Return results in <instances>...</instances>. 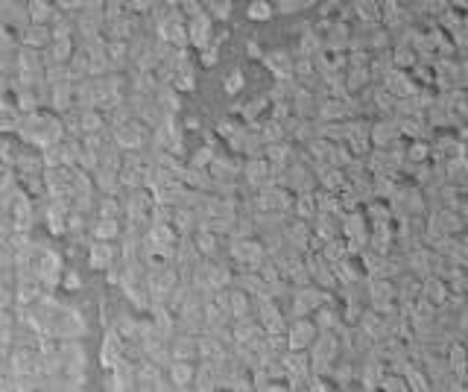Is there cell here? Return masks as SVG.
<instances>
[{
    "label": "cell",
    "mask_w": 468,
    "mask_h": 392,
    "mask_svg": "<svg viewBox=\"0 0 468 392\" xmlns=\"http://www.w3.org/2000/svg\"><path fill=\"white\" fill-rule=\"evenodd\" d=\"M91 334V325L85 319V313L74 305H61L56 311V316L50 319V328H47V337H56V340H85Z\"/></svg>",
    "instance_id": "cell-1"
},
{
    "label": "cell",
    "mask_w": 468,
    "mask_h": 392,
    "mask_svg": "<svg viewBox=\"0 0 468 392\" xmlns=\"http://www.w3.org/2000/svg\"><path fill=\"white\" fill-rule=\"evenodd\" d=\"M65 255L53 246H44L39 252V261H36V276L39 281L44 284V290H61V276H65Z\"/></svg>",
    "instance_id": "cell-2"
},
{
    "label": "cell",
    "mask_w": 468,
    "mask_h": 392,
    "mask_svg": "<svg viewBox=\"0 0 468 392\" xmlns=\"http://www.w3.org/2000/svg\"><path fill=\"white\" fill-rule=\"evenodd\" d=\"M100 386L109 389V392H132V389H138V363L126 357V360H120L114 369H103Z\"/></svg>",
    "instance_id": "cell-3"
},
{
    "label": "cell",
    "mask_w": 468,
    "mask_h": 392,
    "mask_svg": "<svg viewBox=\"0 0 468 392\" xmlns=\"http://www.w3.org/2000/svg\"><path fill=\"white\" fill-rule=\"evenodd\" d=\"M111 138L117 141V146H120V149H141V146H146V144H149L152 129L144 124L141 117H129L126 124H120V126H114V129H111Z\"/></svg>",
    "instance_id": "cell-4"
},
{
    "label": "cell",
    "mask_w": 468,
    "mask_h": 392,
    "mask_svg": "<svg viewBox=\"0 0 468 392\" xmlns=\"http://www.w3.org/2000/svg\"><path fill=\"white\" fill-rule=\"evenodd\" d=\"M85 261L91 266V273H106L111 263L120 261V243H111V240H91V246L85 249Z\"/></svg>",
    "instance_id": "cell-5"
},
{
    "label": "cell",
    "mask_w": 468,
    "mask_h": 392,
    "mask_svg": "<svg viewBox=\"0 0 468 392\" xmlns=\"http://www.w3.org/2000/svg\"><path fill=\"white\" fill-rule=\"evenodd\" d=\"M97 360H100V369H114L120 360H126V340L117 334V328L109 325L103 331V343H100Z\"/></svg>",
    "instance_id": "cell-6"
},
{
    "label": "cell",
    "mask_w": 468,
    "mask_h": 392,
    "mask_svg": "<svg viewBox=\"0 0 468 392\" xmlns=\"http://www.w3.org/2000/svg\"><path fill=\"white\" fill-rule=\"evenodd\" d=\"M366 281H369V308L384 313V311L398 305V284H395V278H369L366 276Z\"/></svg>",
    "instance_id": "cell-7"
},
{
    "label": "cell",
    "mask_w": 468,
    "mask_h": 392,
    "mask_svg": "<svg viewBox=\"0 0 468 392\" xmlns=\"http://www.w3.org/2000/svg\"><path fill=\"white\" fill-rule=\"evenodd\" d=\"M319 325H317V319L314 316H299V319H290V325H287V340H290V348H307L310 351V346L317 343V337H319Z\"/></svg>",
    "instance_id": "cell-8"
},
{
    "label": "cell",
    "mask_w": 468,
    "mask_h": 392,
    "mask_svg": "<svg viewBox=\"0 0 468 392\" xmlns=\"http://www.w3.org/2000/svg\"><path fill=\"white\" fill-rule=\"evenodd\" d=\"M214 24H216V18L208 9L199 12V15H194V18H187V33H191V47L194 50H202V47H208V44L216 41Z\"/></svg>",
    "instance_id": "cell-9"
},
{
    "label": "cell",
    "mask_w": 468,
    "mask_h": 392,
    "mask_svg": "<svg viewBox=\"0 0 468 392\" xmlns=\"http://www.w3.org/2000/svg\"><path fill=\"white\" fill-rule=\"evenodd\" d=\"M33 24L29 18V9L24 0H0V26H9L15 33H24V29Z\"/></svg>",
    "instance_id": "cell-10"
},
{
    "label": "cell",
    "mask_w": 468,
    "mask_h": 392,
    "mask_svg": "<svg viewBox=\"0 0 468 392\" xmlns=\"http://www.w3.org/2000/svg\"><path fill=\"white\" fill-rule=\"evenodd\" d=\"M261 65L272 74V79H275V76H290L293 68H296V53H293V50H281V47L267 50L264 59H261Z\"/></svg>",
    "instance_id": "cell-11"
},
{
    "label": "cell",
    "mask_w": 468,
    "mask_h": 392,
    "mask_svg": "<svg viewBox=\"0 0 468 392\" xmlns=\"http://www.w3.org/2000/svg\"><path fill=\"white\" fill-rule=\"evenodd\" d=\"M59 351L65 357V369H91L85 340H59Z\"/></svg>",
    "instance_id": "cell-12"
},
{
    "label": "cell",
    "mask_w": 468,
    "mask_h": 392,
    "mask_svg": "<svg viewBox=\"0 0 468 392\" xmlns=\"http://www.w3.org/2000/svg\"><path fill=\"white\" fill-rule=\"evenodd\" d=\"M167 378L173 383V389L184 392V389H194V381H196V363L194 360H173L167 366Z\"/></svg>",
    "instance_id": "cell-13"
},
{
    "label": "cell",
    "mask_w": 468,
    "mask_h": 392,
    "mask_svg": "<svg viewBox=\"0 0 468 392\" xmlns=\"http://www.w3.org/2000/svg\"><path fill=\"white\" fill-rule=\"evenodd\" d=\"M123 228H126V220H120V217H94L91 220L94 240H111V243H117L123 237Z\"/></svg>",
    "instance_id": "cell-14"
},
{
    "label": "cell",
    "mask_w": 468,
    "mask_h": 392,
    "mask_svg": "<svg viewBox=\"0 0 468 392\" xmlns=\"http://www.w3.org/2000/svg\"><path fill=\"white\" fill-rule=\"evenodd\" d=\"M381 85H387L389 88V91L401 100V97H413V94H419L422 91V88H419V82L410 76V71H404V68H395Z\"/></svg>",
    "instance_id": "cell-15"
},
{
    "label": "cell",
    "mask_w": 468,
    "mask_h": 392,
    "mask_svg": "<svg viewBox=\"0 0 468 392\" xmlns=\"http://www.w3.org/2000/svg\"><path fill=\"white\" fill-rule=\"evenodd\" d=\"M15 167H18V173H21V176H41V173L47 170L41 149H39V146H29V144H24V146H21V156H18Z\"/></svg>",
    "instance_id": "cell-16"
},
{
    "label": "cell",
    "mask_w": 468,
    "mask_h": 392,
    "mask_svg": "<svg viewBox=\"0 0 468 392\" xmlns=\"http://www.w3.org/2000/svg\"><path fill=\"white\" fill-rule=\"evenodd\" d=\"M173 360H194L199 363V334H176L170 340Z\"/></svg>",
    "instance_id": "cell-17"
},
{
    "label": "cell",
    "mask_w": 468,
    "mask_h": 392,
    "mask_svg": "<svg viewBox=\"0 0 468 392\" xmlns=\"http://www.w3.org/2000/svg\"><path fill=\"white\" fill-rule=\"evenodd\" d=\"M24 124V111L18 109L15 97H4V103H0V132L4 135H15Z\"/></svg>",
    "instance_id": "cell-18"
},
{
    "label": "cell",
    "mask_w": 468,
    "mask_h": 392,
    "mask_svg": "<svg viewBox=\"0 0 468 392\" xmlns=\"http://www.w3.org/2000/svg\"><path fill=\"white\" fill-rule=\"evenodd\" d=\"M229 313H231V319L255 316V296L240 290V287H231L229 290Z\"/></svg>",
    "instance_id": "cell-19"
},
{
    "label": "cell",
    "mask_w": 468,
    "mask_h": 392,
    "mask_svg": "<svg viewBox=\"0 0 468 392\" xmlns=\"http://www.w3.org/2000/svg\"><path fill=\"white\" fill-rule=\"evenodd\" d=\"M422 296L430 298L436 308H442L451 298V287H448V281L442 276H427V278H422Z\"/></svg>",
    "instance_id": "cell-20"
},
{
    "label": "cell",
    "mask_w": 468,
    "mask_h": 392,
    "mask_svg": "<svg viewBox=\"0 0 468 392\" xmlns=\"http://www.w3.org/2000/svg\"><path fill=\"white\" fill-rule=\"evenodd\" d=\"M18 36H21V44H26V47L47 50L50 41H53V29H50V24H29L24 33H18Z\"/></svg>",
    "instance_id": "cell-21"
},
{
    "label": "cell",
    "mask_w": 468,
    "mask_h": 392,
    "mask_svg": "<svg viewBox=\"0 0 468 392\" xmlns=\"http://www.w3.org/2000/svg\"><path fill=\"white\" fill-rule=\"evenodd\" d=\"M194 389L196 392H214V389H220V375H216V363H214V360H199V363H196Z\"/></svg>",
    "instance_id": "cell-22"
},
{
    "label": "cell",
    "mask_w": 468,
    "mask_h": 392,
    "mask_svg": "<svg viewBox=\"0 0 468 392\" xmlns=\"http://www.w3.org/2000/svg\"><path fill=\"white\" fill-rule=\"evenodd\" d=\"M457 156H465V144L457 141L454 135H436L433 138V159H457Z\"/></svg>",
    "instance_id": "cell-23"
},
{
    "label": "cell",
    "mask_w": 468,
    "mask_h": 392,
    "mask_svg": "<svg viewBox=\"0 0 468 392\" xmlns=\"http://www.w3.org/2000/svg\"><path fill=\"white\" fill-rule=\"evenodd\" d=\"M50 29H53V39H76V12L56 9Z\"/></svg>",
    "instance_id": "cell-24"
},
{
    "label": "cell",
    "mask_w": 468,
    "mask_h": 392,
    "mask_svg": "<svg viewBox=\"0 0 468 392\" xmlns=\"http://www.w3.org/2000/svg\"><path fill=\"white\" fill-rule=\"evenodd\" d=\"M74 50H76V39H53L50 47L44 50L47 65H53V62L68 65V62H71V56H74Z\"/></svg>",
    "instance_id": "cell-25"
},
{
    "label": "cell",
    "mask_w": 468,
    "mask_h": 392,
    "mask_svg": "<svg viewBox=\"0 0 468 392\" xmlns=\"http://www.w3.org/2000/svg\"><path fill=\"white\" fill-rule=\"evenodd\" d=\"M94 182H97L100 194H120L123 191L117 167H97V170H94Z\"/></svg>",
    "instance_id": "cell-26"
},
{
    "label": "cell",
    "mask_w": 468,
    "mask_h": 392,
    "mask_svg": "<svg viewBox=\"0 0 468 392\" xmlns=\"http://www.w3.org/2000/svg\"><path fill=\"white\" fill-rule=\"evenodd\" d=\"M293 217L310 220L314 223L319 217V205H317V191H302L296 194V208H293Z\"/></svg>",
    "instance_id": "cell-27"
},
{
    "label": "cell",
    "mask_w": 468,
    "mask_h": 392,
    "mask_svg": "<svg viewBox=\"0 0 468 392\" xmlns=\"http://www.w3.org/2000/svg\"><path fill=\"white\" fill-rule=\"evenodd\" d=\"M120 185H123V191L146 188V164H123V170H120Z\"/></svg>",
    "instance_id": "cell-28"
},
{
    "label": "cell",
    "mask_w": 468,
    "mask_h": 392,
    "mask_svg": "<svg viewBox=\"0 0 468 392\" xmlns=\"http://www.w3.org/2000/svg\"><path fill=\"white\" fill-rule=\"evenodd\" d=\"M354 21H369V24H384V12L378 0H352Z\"/></svg>",
    "instance_id": "cell-29"
},
{
    "label": "cell",
    "mask_w": 468,
    "mask_h": 392,
    "mask_svg": "<svg viewBox=\"0 0 468 392\" xmlns=\"http://www.w3.org/2000/svg\"><path fill=\"white\" fill-rule=\"evenodd\" d=\"M275 15H278L275 0H249V6H246V18L249 21H258V24H267Z\"/></svg>",
    "instance_id": "cell-30"
},
{
    "label": "cell",
    "mask_w": 468,
    "mask_h": 392,
    "mask_svg": "<svg viewBox=\"0 0 468 392\" xmlns=\"http://www.w3.org/2000/svg\"><path fill=\"white\" fill-rule=\"evenodd\" d=\"M68 71H71V79L79 82L85 76H91V59H88V50L82 44H76L74 56H71V62H68Z\"/></svg>",
    "instance_id": "cell-31"
},
{
    "label": "cell",
    "mask_w": 468,
    "mask_h": 392,
    "mask_svg": "<svg viewBox=\"0 0 468 392\" xmlns=\"http://www.w3.org/2000/svg\"><path fill=\"white\" fill-rule=\"evenodd\" d=\"M404 378H407V383H410V389H413V392H427V389H433L430 375H427V369L419 363V360H413V363L407 366Z\"/></svg>",
    "instance_id": "cell-32"
},
{
    "label": "cell",
    "mask_w": 468,
    "mask_h": 392,
    "mask_svg": "<svg viewBox=\"0 0 468 392\" xmlns=\"http://www.w3.org/2000/svg\"><path fill=\"white\" fill-rule=\"evenodd\" d=\"M26 9H29L33 24H50L59 6L53 4V0H26Z\"/></svg>",
    "instance_id": "cell-33"
},
{
    "label": "cell",
    "mask_w": 468,
    "mask_h": 392,
    "mask_svg": "<svg viewBox=\"0 0 468 392\" xmlns=\"http://www.w3.org/2000/svg\"><path fill=\"white\" fill-rule=\"evenodd\" d=\"M216 153H220V149H216V144H202V146H196L191 156H187V164H194V167H202V170H208L211 164H214V159H216Z\"/></svg>",
    "instance_id": "cell-34"
},
{
    "label": "cell",
    "mask_w": 468,
    "mask_h": 392,
    "mask_svg": "<svg viewBox=\"0 0 468 392\" xmlns=\"http://www.w3.org/2000/svg\"><path fill=\"white\" fill-rule=\"evenodd\" d=\"M378 389H387V392H410V383H407V378H404V372L387 369V372L381 375Z\"/></svg>",
    "instance_id": "cell-35"
},
{
    "label": "cell",
    "mask_w": 468,
    "mask_h": 392,
    "mask_svg": "<svg viewBox=\"0 0 468 392\" xmlns=\"http://www.w3.org/2000/svg\"><path fill=\"white\" fill-rule=\"evenodd\" d=\"M319 0H275V9L278 15H299L304 9H314Z\"/></svg>",
    "instance_id": "cell-36"
},
{
    "label": "cell",
    "mask_w": 468,
    "mask_h": 392,
    "mask_svg": "<svg viewBox=\"0 0 468 392\" xmlns=\"http://www.w3.org/2000/svg\"><path fill=\"white\" fill-rule=\"evenodd\" d=\"M170 85H176L181 94H194L196 91V71L194 68H184V71H176L173 74V82Z\"/></svg>",
    "instance_id": "cell-37"
},
{
    "label": "cell",
    "mask_w": 468,
    "mask_h": 392,
    "mask_svg": "<svg viewBox=\"0 0 468 392\" xmlns=\"http://www.w3.org/2000/svg\"><path fill=\"white\" fill-rule=\"evenodd\" d=\"M205 9L220 24H229L231 21V9H234V0H205Z\"/></svg>",
    "instance_id": "cell-38"
},
{
    "label": "cell",
    "mask_w": 468,
    "mask_h": 392,
    "mask_svg": "<svg viewBox=\"0 0 468 392\" xmlns=\"http://www.w3.org/2000/svg\"><path fill=\"white\" fill-rule=\"evenodd\" d=\"M243 85H246V76H243L240 68H234V71H229L226 79H223V91H226L229 97H237V94L243 91Z\"/></svg>",
    "instance_id": "cell-39"
},
{
    "label": "cell",
    "mask_w": 468,
    "mask_h": 392,
    "mask_svg": "<svg viewBox=\"0 0 468 392\" xmlns=\"http://www.w3.org/2000/svg\"><path fill=\"white\" fill-rule=\"evenodd\" d=\"M82 287H85L82 276L76 273L74 266H68V269H65V276H61V293H79Z\"/></svg>",
    "instance_id": "cell-40"
},
{
    "label": "cell",
    "mask_w": 468,
    "mask_h": 392,
    "mask_svg": "<svg viewBox=\"0 0 468 392\" xmlns=\"http://www.w3.org/2000/svg\"><path fill=\"white\" fill-rule=\"evenodd\" d=\"M216 62H220V41H214V44L199 50V65L202 68H214Z\"/></svg>",
    "instance_id": "cell-41"
},
{
    "label": "cell",
    "mask_w": 468,
    "mask_h": 392,
    "mask_svg": "<svg viewBox=\"0 0 468 392\" xmlns=\"http://www.w3.org/2000/svg\"><path fill=\"white\" fill-rule=\"evenodd\" d=\"M41 156H44V164H47V167H59V164H65V161H61V141H59V144L44 146V149H41Z\"/></svg>",
    "instance_id": "cell-42"
},
{
    "label": "cell",
    "mask_w": 468,
    "mask_h": 392,
    "mask_svg": "<svg viewBox=\"0 0 468 392\" xmlns=\"http://www.w3.org/2000/svg\"><path fill=\"white\" fill-rule=\"evenodd\" d=\"M181 124H184V132H199L202 129L199 117H194V114H181Z\"/></svg>",
    "instance_id": "cell-43"
},
{
    "label": "cell",
    "mask_w": 468,
    "mask_h": 392,
    "mask_svg": "<svg viewBox=\"0 0 468 392\" xmlns=\"http://www.w3.org/2000/svg\"><path fill=\"white\" fill-rule=\"evenodd\" d=\"M246 53H249V59H264V50L255 41H246Z\"/></svg>",
    "instance_id": "cell-44"
},
{
    "label": "cell",
    "mask_w": 468,
    "mask_h": 392,
    "mask_svg": "<svg viewBox=\"0 0 468 392\" xmlns=\"http://www.w3.org/2000/svg\"><path fill=\"white\" fill-rule=\"evenodd\" d=\"M24 4H26V0H24Z\"/></svg>",
    "instance_id": "cell-45"
}]
</instances>
